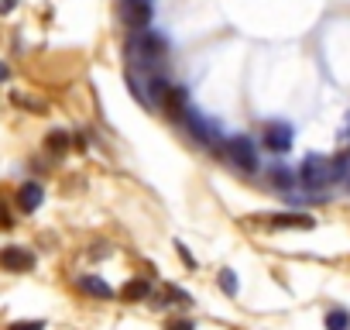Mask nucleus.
<instances>
[{"label": "nucleus", "mask_w": 350, "mask_h": 330, "mask_svg": "<svg viewBox=\"0 0 350 330\" xmlns=\"http://www.w3.org/2000/svg\"><path fill=\"white\" fill-rule=\"evenodd\" d=\"M295 176H299V183H302L306 190L319 193V190H326V186L333 183V165H329L326 155H306Z\"/></svg>", "instance_id": "f257e3e1"}, {"label": "nucleus", "mask_w": 350, "mask_h": 330, "mask_svg": "<svg viewBox=\"0 0 350 330\" xmlns=\"http://www.w3.org/2000/svg\"><path fill=\"white\" fill-rule=\"evenodd\" d=\"M127 55L134 66H154L165 55V42L154 31H134L127 42Z\"/></svg>", "instance_id": "f03ea898"}, {"label": "nucleus", "mask_w": 350, "mask_h": 330, "mask_svg": "<svg viewBox=\"0 0 350 330\" xmlns=\"http://www.w3.org/2000/svg\"><path fill=\"white\" fill-rule=\"evenodd\" d=\"M224 155L230 158V165H237L241 173H254V169H258V151H254V141H251V138H244V134L227 138Z\"/></svg>", "instance_id": "7ed1b4c3"}, {"label": "nucleus", "mask_w": 350, "mask_h": 330, "mask_svg": "<svg viewBox=\"0 0 350 330\" xmlns=\"http://www.w3.org/2000/svg\"><path fill=\"white\" fill-rule=\"evenodd\" d=\"M183 120H186L189 134H193L200 144H206V148H220V131H217V127H213V124H210V120L200 114V110H193V107H189Z\"/></svg>", "instance_id": "20e7f679"}, {"label": "nucleus", "mask_w": 350, "mask_h": 330, "mask_svg": "<svg viewBox=\"0 0 350 330\" xmlns=\"http://www.w3.org/2000/svg\"><path fill=\"white\" fill-rule=\"evenodd\" d=\"M292 138H295V131H292V124H288V120H268V124H265V131H261L265 148H268V151H278V155L292 148Z\"/></svg>", "instance_id": "39448f33"}, {"label": "nucleus", "mask_w": 350, "mask_h": 330, "mask_svg": "<svg viewBox=\"0 0 350 330\" xmlns=\"http://www.w3.org/2000/svg\"><path fill=\"white\" fill-rule=\"evenodd\" d=\"M0 268L4 272H31L35 268V255L21 244H8V248H0Z\"/></svg>", "instance_id": "423d86ee"}, {"label": "nucleus", "mask_w": 350, "mask_h": 330, "mask_svg": "<svg viewBox=\"0 0 350 330\" xmlns=\"http://www.w3.org/2000/svg\"><path fill=\"white\" fill-rule=\"evenodd\" d=\"M268 227H275V231H312V227H316V217L306 214V210L271 214V217H268Z\"/></svg>", "instance_id": "0eeeda50"}, {"label": "nucleus", "mask_w": 350, "mask_h": 330, "mask_svg": "<svg viewBox=\"0 0 350 330\" xmlns=\"http://www.w3.org/2000/svg\"><path fill=\"white\" fill-rule=\"evenodd\" d=\"M193 303V296L189 292H183L179 285H158V289H151V306H158V309H165V306H189Z\"/></svg>", "instance_id": "6e6552de"}, {"label": "nucleus", "mask_w": 350, "mask_h": 330, "mask_svg": "<svg viewBox=\"0 0 350 330\" xmlns=\"http://www.w3.org/2000/svg\"><path fill=\"white\" fill-rule=\"evenodd\" d=\"M124 21H127L131 31H148V25H151V4H148V0H127Z\"/></svg>", "instance_id": "1a4fd4ad"}, {"label": "nucleus", "mask_w": 350, "mask_h": 330, "mask_svg": "<svg viewBox=\"0 0 350 330\" xmlns=\"http://www.w3.org/2000/svg\"><path fill=\"white\" fill-rule=\"evenodd\" d=\"M42 200H45V190H42L38 183H25V186L18 190V207H21V214H35V210L42 207Z\"/></svg>", "instance_id": "9d476101"}, {"label": "nucleus", "mask_w": 350, "mask_h": 330, "mask_svg": "<svg viewBox=\"0 0 350 330\" xmlns=\"http://www.w3.org/2000/svg\"><path fill=\"white\" fill-rule=\"evenodd\" d=\"M76 289L86 292V296H93V299H113V289H110L100 275H79V279H76Z\"/></svg>", "instance_id": "9b49d317"}, {"label": "nucleus", "mask_w": 350, "mask_h": 330, "mask_svg": "<svg viewBox=\"0 0 350 330\" xmlns=\"http://www.w3.org/2000/svg\"><path fill=\"white\" fill-rule=\"evenodd\" d=\"M295 173L288 169V165H271V169H268V186H275L278 193H292L295 190Z\"/></svg>", "instance_id": "f8f14e48"}, {"label": "nucleus", "mask_w": 350, "mask_h": 330, "mask_svg": "<svg viewBox=\"0 0 350 330\" xmlns=\"http://www.w3.org/2000/svg\"><path fill=\"white\" fill-rule=\"evenodd\" d=\"M165 110H168V117H175V120H183L186 117V110H189V103H186V90H179V86H172V93L165 97V103H161Z\"/></svg>", "instance_id": "ddd939ff"}, {"label": "nucleus", "mask_w": 350, "mask_h": 330, "mask_svg": "<svg viewBox=\"0 0 350 330\" xmlns=\"http://www.w3.org/2000/svg\"><path fill=\"white\" fill-rule=\"evenodd\" d=\"M120 296H124L127 303H134V299H151V285H148L144 279H134V282H127V285L120 289Z\"/></svg>", "instance_id": "4468645a"}, {"label": "nucleus", "mask_w": 350, "mask_h": 330, "mask_svg": "<svg viewBox=\"0 0 350 330\" xmlns=\"http://www.w3.org/2000/svg\"><path fill=\"white\" fill-rule=\"evenodd\" d=\"M326 330H350V309L336 306L326 313Z\"/></svg>", "instance_id": "2eb2a0df"}, {"label": "nucleus", "mask_w": 350, "mask_h": 330, "mask_svg": "<svg viewBox=\"0 0 350 330\" xmlns=\"http://www.w3.org/2000/svg\"><path fill=\"white\" fill-rule=\"evenodd\" d=\"M45 148H49L52 155H66V151H69V134H66V131H52V134L45 138Z\"/></svg>", "instance_id": "dca6fc26"}, {"label": "nucleus", "mask_w": 350, "mask_h": 330, "mask_svg": "<svg viewBox=\"0 0 350 330\" xmlns=\"http://www.w3.org/2000/svg\"><path fill=\"white\" fill-rule=\"evenodd\" d=\"M148 83H151V100H154V103H165V97L172 93L168 79H165V76H151Z\"/></svg>", "instance_id": "f3484780"}, {"label": "nucleus", "mask_w": 350, "mask_h": 330, "mask_svg": "<svg viewBox=\"0 0 350 330\" xmlns=\"http://www.w3.org/2000/svg\"><path fill=\"white\" fill-rule=\"evenodd\" d=\"M220 289H224L227 296H237V275H234L230 268H224V272H220Z\"/></svg>", "instance_id": "a211bd4d"}, {"label": "nucleus", "mask_w": 350, "mask_h": 330, "mask_svg": "<svg viewBox=\"0 0 350 330\" xmlns=\"http://www.w3.org/2000/svg\"><path fill=\"white\" fill-rule=\"evenodd\" d=\"M8 227H14V214H11L8 200L0 196V231H8Z\"/></svg>", "instance_id": "6ab92c4d"}, {"label": "nucleus", "mask_w": 350, "mask_h": 330, "mask_svg": "<svg viewBox=\"0 0 350 330\" xmlns=\"http://www.w3.org/2000/svg\"><path fill=\"white\" fill-rule=\"evenodd\" d=\"M8 330H45V323H42V320H18V323H11Z\"/></svg>", "instance_id": "aec40b11"}, {"label": "nucleus", "mask_w": 350, "mask_h": 330, "mask_svg": "<svg viewBox=\"0 0 350 330\" xmlns=\"http://www.w3.org/2000/svg\"><path fill=\"white\" fill-rule=\"evenodd\" d=\"M165 330H196V327H193V320H168Z\"/></svg>", "instance_id": "412c9836"}, {"label": "nucleus", "mask_w": 350, "mask_h": 330, "mask_svg": "<svg viewBox=\"0 0 350 330\" xmlns=\"http://www.w3.org/2000/svg\"><path fill=\"white\" fill-rule=\"evenodd\" d=\"M175 248H179V258H183V262H186V265H196V258H193V255H189V248H186V244H183V241H175Z\"/></svg>", "instance_id": "4be33fe9"}, {"label": "nucleus", "mask_w": 350, "mask_h": 330, "mask_svg": "<svg viewBox=\"0 0 350 330\" xmlns=\"http://www.w3.org/2000/svg\"><path fill=\"white\" fill-rule=\"evenodd\" d=\"M18 8V0H0V14H11Z\"/></svg>", "instance_id": "5701e85b"}, {"label": "nucleus", "mask_w": 350, "mask_h": 330, "mask_svg": "<svg viewBox=\"0 0 350 330\" xmlns=\"http://www.w3.org/2000/svg\"><path fill=\"white\" fill-rule=\"evenodd\" d=\"M8 76H11V69H8V62H0V83H8Z\"/></svg>", "instance_id": "b1692460"}, {"label": "nucleus", "mask_w": 350, "mask_h": 330, "mask_svg": "<svg viewBox=\"0 0 350 330\" xmlns=\"http://www.w3.org/2000/svg\"><path fill=\"white\" fill-rule=\"evenodd\" d=\"M340 183H343V190L350 193V165H347V173H343V179H340Z\"/></svg>", "instance_id": "393cba45"}]
</instances>
